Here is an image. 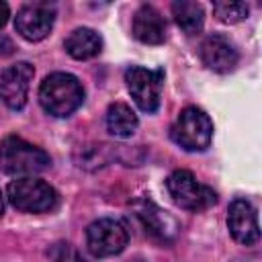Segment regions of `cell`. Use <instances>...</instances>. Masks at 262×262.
<instances>
[{
	"instance_id": "1",
	"label": "cell",
	"mask_w": 262,
	"mask_h": 262,
	"mask_svg": "<svg viewBox=\"0 0 262 262\" xmlns=\"http://www.w3.org/2000/svg\"><path fill=\"white\" fill-rule=\"evenodd\" d=\"M84 102L82 82L68 72H53L43 78L39 86V104L41 108L57 119L70 117Z\"/></svg>"
},
{
	"instance_id": "2",
	"label": "cell",
	"mask_w": 262,
	"mask_h": 262,
	"mask_svg": "<svg viewBox=\"0 0 262 262\" xmlns=\"http://www.w3.org/2000/svg\"><path fill=\"white\" fill-rule=\"evenodd\" d=\"M51 164V158L45 149L25 141L23 137L8 135L0 141V170L23 178L33 176L43 170H47Z\"/></svg>"
},
{
	"instance_id": "3",
	"label": "cell",
	"mask_w": 262,
	"mask_h": 262,
	"mask_svg": "<svg viewBox=\"0 0 262 262\" xmlns=\"http://www.w3.org/2000/svg\"><path fill=\"white\" fill-rule=\"evenodd\" d=\"M170 137L184 151H205L213 139V121L199 106H186L170 127Z\"/></svg>"
},
{
	"instance_id": "4",
	"label": "cell",
	"mask_w": 262,
	"mask_h": 262,
	"mask_svg": "<svg viewBox=\"0 0 262 262\" xmlns=\"http://www.w3.org/2000/svg\"><path fill=\"white\" fill-rule=\"evenodd\" d=\"M6 199L8 203L25 213H45L55 209L57 205V190L35 176H23L14 178L6 186Z\"/></svg>"
},
{
	"instance_id": "5",
	"label": "cell",
	"mask_w": 262,
	"mask_h": 262,
	"mask_svg": "<svg viewBox=\"0 0 262 262\" xmlns=\"http://www.w3.org/2000/svg\"><path fill=\"white\" fill-rule=\"evenodd\" d=\"M166 190L180 209L190 213H201L217 205V192L211 186L201 184L188 170H174L166 178Z\"/></svg>"
},
{
	"instance_id": "6",
	"label": "cell",
	"mask_w": 262,
	"mask_h": 262,
	"mask_svg": "<svg viewBox=\"0 0 262 262\" xmlns=\"http://www.w3.org/2000/svg\"><path fill=\"white\" fill-rule=\"evenodd\" d=\"M127 90L139 111L151 115L160 108V96L164 86V70H147L141 66H129L125 70Z\"/></svg>"
},
{
	"instance_id": "7",
	"label": "cell",
	"mask_w": 262,
	"mask_h": 262,
	"mask_svg": "<svg viewBox=\"0 0 262 262\" xmlns=\"http://www.w3.org/2000/svg\"><path fill=\"white\" fill-rule=\"evenodd\" d=\"M129 244V231L123 221L113 217L96 219L86 229V248L96 258L121 254Z\"/></svg>"
},
{
	"instance_id": "8",
	"label": "cell",
	"mask_w": 262,
	"mask_h": 262,
	"mask_svg": "<svg viewBox=\"0 0 262 262\" xmlns=\"http://www.w3.org/2000/svg\"><path fill=\"white\" fill-rule=\"evenodd\" d=\"M55 6L49 2H27L18 8L16 16H14V31L27 39V41H41L45 39L53 25H55Z\"/></svg>"
},
{
	"instance_id": "9",
	"label": "cell",
	"mask_w": 262,
	"mask_h": 262,
	"mask_svg": "<svg viewBox=\"0 0 262 262\" xmlns=\"http://www.w3.org/2000/svg\"><path fill=\"white\" fill-rule=\"evenodd\" d=\"M35 68L29 61H16L0 72V98L10 111H23L29 98Z\"/></svg>"
},
{
	"instance_id": "10",
	"label": "cell",
	"mask_w": 262,
	"mask_h": 262,
	"mask_svg": "<svg viewBox=\"0 0 262 262\" xmlns=\"http://www.w3.org/2000/svg\"><path fill=\"white\" fill-rule=\"evenodd\" d=\"M199 55H201V61L217 74L233 72L239 61V53H237L233 41L221 33L207 35L199 47Z\"/></svg>"
},
{
	"instance_id": "11",
	"label": "cell",
	"mask_w": 262,
	"mask_h": 262,
	"mask_svg": "<svg viewBox=\"0 0 262 262\" xmlns=\"http://www.w3.org/2000/svg\"><path fill=\"white\" fill-rule=\"evenodd\" d=\"M227 229L231 237L242 246H254L260 239L256 207L246 199H235L227 209Z\"/></svg>"
},
{
	"instance_id": "12",
	"label": "cell",
	"mask_w": 262,
	"mask_h": 262,
	"mask_svg": "<svg viewBox=\"0 0 262 262\" xmlns=\"http://www.w3.org/2000/svg\"><path fill=\"white\" fill-rule=\"evenodd\" d=\"M135 215L141 221V225L145 227V231L151 237H156V239H160L164 244L174 242L178 231H180L178 221L168 211H164L158 205H154L151 201H139L135 205Z\"/></svg>"
},
{
	"instance_id": "13",
	"label": "cell",
	"mask_w": 262,
	"mask_h": 262,
	"mask_svg": "<svg viewBox=\"0 0 262 262\" xmlns=\"http://www.w3.org/2000/svg\"><path fill=\"white\" fill-rule=\"evenodd\" d=\"M133 37L143 45H160L166 39V18L151 4H141L133 14Z\"/></svg>"
},
{
	"instance_id": "14",
	"label": "cell",
	"mask_w": 262,
	"mask_h": 262,
	"mask_svg": "<svg viewBox=\"0 0 262 262\" xmlns=\"http://www.w3.org/2000/svg\"><path fill=\"white\" fill-rule=\"evenodd\" d=\"M63 47L74 59H92L102 51V37L90 27H78L66 37Z\"/></svg>"
},
{
	"instance_id": "15",
	"label": "cell",
	"mask_w": 262,
	"mask_h": 262,
	"mask_svg": "<svg viewBox=\"0 0 262 262\" xmlns=\"http://www.w3.org/2000/svg\"><path fill=\"white\" fill-rule=\"evenodd\" d=\"M104 123H106V131L111 135H115V137H129V135L135 133V129L139 125V119H137L135 111L129 104L113 102L106 108Z\"/></svg>"
},
{
	"instance_id": "16",
	"label": "cell",
	"mask_w": 262,
	"mask_h": 262,
	"mask_svg": "<svg viewBox=\"0 0 262 262\" xmlns=\"http://www.w3.org/2000/svg\"><path fill=\"white\" fill-rule=\"evenodd\" d=\"M172 16L176 25L186 33V35H196L201 33L205 25V10L199 2L190 0H176L172 2Z\"/></svg>"
},
{
	"instance_id": "17",
	"label": "cell",
	"mask_w": 262,
	"mask_h": 262,
	"mask_svg": "<svg viewBox=\"0 0 262 262\" xmlns=\"http://www.w3.org/2000/svg\"><path fill=\"white\" fill-rule=\"evenodd\" d=\"M115 158V149L108 143H94V145H84L76 154V164L86 170H96L106 166Z\"/></svg>"
},
{
	"instance_id": "18",
	"label": "cell",
	"mask_w": 262,
	"mask_h": 262,
	"mask_svg": "<svg viewBox=\"0 0 262 262\" xmlns=\"http://www.w3.org/2000/svg\"><path fill=\"white\" fill-rule=\"evenodd\" d=\"M248 12L250 6L246 2H213V14L217 16V20L227 25L242 23L244 18H248Z\"/></svg>"
},
{
	"instance_id": "19",
	"label": "cell",
	"mask_w": 262,
	"mask_h": 262,
	"mask_svg": "<svg viewBox=\"0 0 262 262\" xmlns=\"http://www.w3.org/2000/svg\"><path fill=\"white\" fill-rule=\"evenodd\" d=\"M51 262H84L70 244H57L51 252Z\"/></svg>"
},
{
	"instance_id": "20",
	"label": "cell",
	"mask_w": 262,
	"mask_h": 262,
	"mask_svg": "<svg viewBox=\"0 0 262 262\" xmlns=\"http://www.w3.org/2000/svg\"><path fill=\"white\" fill-rule=\"evenodd\" d=\"M8 16H10V8H8V4H6V2H2V0H0V29L8 23Z\"/></svg>"
},
{
	"instance_id": "21",
	"label": "cell",
	"mask_w": 262,
	"mask_h": 262,
	"mask_svg": "<svg viewBox=\"0 0 262 262\" xmlns=\"http://www.w3.org/2000/svg\"><path fill=\"white\" fill-rule=\"evenodd\" d=\"M2 213H4V194L0 190V217H2Z\"/></svg>"
}]
</instances>
